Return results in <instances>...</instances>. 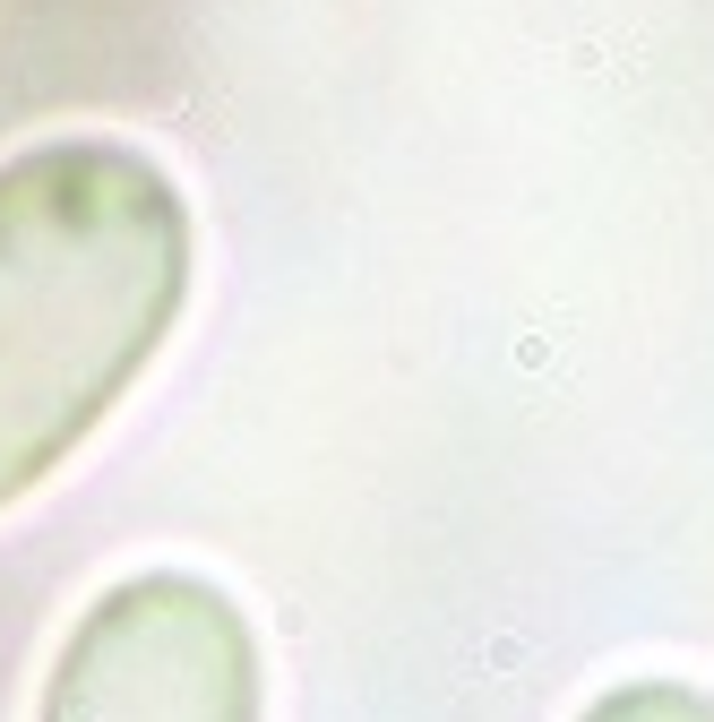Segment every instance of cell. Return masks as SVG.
<instances>
[{
    "label": "cell",
    "mask_w": 714,
    "mask_h": 722,
    "mask_svg": "<svg viewBox=\"0 0 714 722\" xmlns=\"http://www.w3.org/2000/svg\"><path fill=\"white\" fill-rule=\"evenodd\" d=\"M190 301V207L130 138L0 164V508L61 473Z\"/></svg>",
    "instance_id": "1"
},
{
    "label": "cell",
    "mask_w": 714,
    "mask_h": 722,
    "mask_svg": "<svg viewBox=\"0 0 714 722\" xmlns=\"http://www.w3.org/2000/svg\"><path fill=\"white\" fill-rule=\"evenodd\" d=\"M35 722H267L259 628L216 576L138 568L78 611Z\"/></svg>",
    "instance_id": "2"
},
{
    "label": "cell",
    "mask_w": 714,
    "mask_h": 722,
    "mask_svg": "<svg viewBox=\"0 0 714 722\" xmlns=\"http://www.w3.org/2000/svg\"><path fill=\"white\" fill-rule=\"evenodd\" d=\"M577 722H714V688H697V680H620L585 705Z\"/></svg>",
    "instance_id": "3"
}]
</instances>
